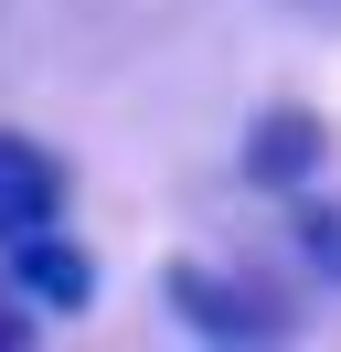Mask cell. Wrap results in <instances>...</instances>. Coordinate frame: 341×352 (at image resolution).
<instances>
[{
    "instance_id": "7a4b0ae2",
    "label": "cell",
    "mask_w": 341,
    "mask_h": 352,
    "mask_svg": "<svg viewBox=\"0 0 341 352\" xmlns=\"http://www.w3.org/2000/svg\"><path fill=\"white\" fill-rule=\"evenodd\" d=\"M320 160H331V118H320V107H256L234 171H245L267 203H288V192H309V182H320Z\"/></svg>"
},
{
    "instance_id": "3957f363",
    "label": "cell",
    "mask_w": 341,
    "mask_h": 352,
    "mask_svg": "<svg viewBox=\"0 0 341 352\" xmlns=\"http://www.w3.org/2000/svg\"><path fill=\"white\" fill-rule=\"evenodd\" d=\"M64 203H75V171H64L43 139L0 129V245L43 235V224H64Z\"/></svg>"
},
{
    "instance_id": "6da1fadb",
    "label": "cell",
    "mask_w": 341,
    "mask_h": 352,
    "mask_svg": "<svg viewBox=\"0 0 341 352\" xmlns=\"http://www.w3.org/2000/svg\"><path fill=\"white\" fill-rule=\"evenodd\" d=\"M160 299L192 342H288V299L245 288L234 267H203V256H170L160 267Z\"/></svg>"
},
{
    "instance_id": "8992f818",
    "label": "cell",
    "mask_w": 341,
    "mask_h": 352,
    "mask_svg": "<svg viewBox=\"0 0 341 352\" xmlns=\"http://www.w3.org/2000/svg\"><path fill=\"white\" fill-rule=\"evenodd\" d=\"M32 331H43V320H32V299L11 288V299H0V352H32Z\"/></svg>"
},
{
    "instance_id": "277c9868",
    "label": "cell",
    "mask_w": 341,
    "mask_h": 352,
    "mask_svg": "<svg viewBox=\"0 0 341 352\" xmlns=\"http://www.w3.org/2000/svg\"><path fill=\"white\" fill-rule=\"evenodd\" d=\"M0 256H11V288H21L32 309H85V299H96V256H85L64 224H43V235L0 245Z\"/></svg>"
},
{
    "instance_id": "5b68a950",
    "label": "cell",
    "mask_w": 341,
    "mask_h": 352,
    "mask_svg": "<svg viewBox=\"0 0 341 352\" xmlns=\"http://www.w3.org/2000/svg\"><path fill=\"white\" fill-rule=\"evenodd\" d=\"M288 235H298V256H309V278H341V203L288 192Z\"/></svg>"
}]
</instances>
